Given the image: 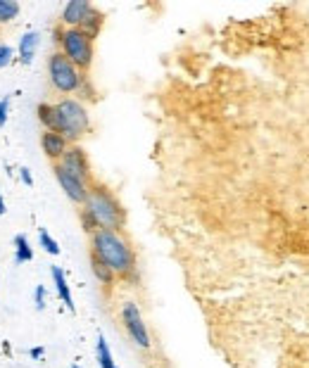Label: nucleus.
Masks as SVG:
<instances>
[{
  "label": "nucleus",
  "mask_w": 309,
  "mask_h": 368,
  "mask_svg": "<svg viewBox=\"0 0 309 368\" xmlns=\"http://www.w3.org/2000/svg\"><path fill=\"white\" fill-rule=\"evenodd\" d=\"M46 307V288H43V285H39V288H36V309H43Z\"/></svg>",
  "instance_id": "4be33fe9"
},
{
  "label": "nucleus",
  "mask_w": 309,
  "mask_h": 368,
  "mask_svg": "<svg viewBox=\"0 0 309 368\" xmlns=\"http://www.w3.org/2000/svg\"><path fill=\"white\" fill-rule=\"evenodd\" d=\"M55 43H58L60 53L77 67L79 72L88 74L93 65V55H96V41L81 29H67L58 24L55 27Z\"/></svg>",
  "instance_id": "20e7f679"
},
{
  "label": "nucleus",
  "mask_w": 309,
  "mask_h": 368,
  "mask_svg": "<svg viewBox=\"0 0 309 368\" xmlns=\"http://www.w3.org/2000/svg\"><path fill=\"white\" fill-rule=\"evenodd\" d=\"M53 173H55V178H58L60 188L65 190V195L72 199L77 207H84V202L88 197V183H84V180L77 176H72L62 164H53Z\"/></svg>",
  "instance_id": "0eeeda50"
},
{
  "label": "nucleus",
  "mask_w": 309,
  "mask_h": 368,
  "mask_svg": "<svg viewBox=\"0 0 309 368\" xmlns=\"http://www.w3.org/2000/svg\"><path fill=\"white\" fill-rule=\"evenodd\" d=\"M41 43V34L39 31H27V34L20 39V48H17V60L22 62V65H31L36 58V48H39Z\"/></svg>",
  "instance_id": "9b49d317"
},
{
  "label": "nucleus",
  "mask_w": 309,
  "mask_h": 368,
  "mask_svg": "<svg viewBox=\"0 0 309 368\" xmlns=\"http://www.w3.org/2000/svg\"><path fill=\"white\" fill-rule=\"evenodd\" d=\"M81 214H86L96 228L124 230L126 226L124 204L119 202V197L105 183H98V180H93L88 185V197L84 207H81Z\"/></svg>",
  "instance_id": "f03ea898"
},
{
  "label": "nucleus",
  "mask_w": 309,
  "mask_h": 368,
  "mask_svg": "<svg viewBox=\"0 0 309 368\" xmlns=\"http://www.w3.org/2000/svg\"><path fill=\"white\" fill-rule=\"evenodd\" d=\"M36 114H39V121L43 124V131H53V121H55L53 103H39V107H36Z\"/></svg>",
  "instance_id": "a211bd4d"
},
{
  "label": "nucleus",
  "mask_w": 309,
  "mask_h": 368,
  "mask_svg": "<svg viewBox=\"0 0 309 368\" xmlns=\"http://www.w3.org/2000/svg\"><path fill=\"white\" fill-rule=\"evenodd\" d=\"M103 24H105V15L96 8L91 15H88V20L81 24V31H86V34L91 36L93 41H96L100 36V31H103Z\"/></svg>",
  "instance_id": "4468645a"
},
{
  "label": "nucleus",
  "mask_w": 309,
  "mask_h": 368,
  "mask_svg": "<svg viewBox=\"0 0 309 368\" xmlns=\"http://www.w3.org/2000/svg\"><path fill=\"white\" fill-rule=\"evenodd\" d=\"M20 176H22V180L27 185H34V178H31V171L27 169V166H24V169H20Z\"/></svg>",
  "instance_id": "5701e85b"
},
{
  "label": "nucleus",
  "mask_w": 309,
  "mask_h": 368,
  "mask_svg": "<svg viewBox=\"0 0 309 368\" xmlns=\"http://www.w3.org/2000/svg\"><path fill=\"white\" fill-rule=\"evenodd\" d=\"M53 110H55L53 133H60L62 138H67L69 145H77L91 131V117H88V110L81 100L62 98L58 103H53Z\"/></svg>",
  "instance_id": "7ed1b4c3"
},
{
  "label": "nucleus",
  "mask_w": 309,
  "mask_h": 368,
  "mask_svg": "<svg viewBox=\"0 0 309 368\" xmlns=\"http://www.w3.org/2000/svg\"><path fill=\"white\" fill-rule=\"evenodd\" d=\"M88 238H91V254H96L105 266H110V271L117 278L129 280L131 276H136V249L124 230L98 228Z\"/></svg>",
  "instance_id": "f257e3e1"
},
{
  "label": "nucleus",
  "mask_w": 309,
  "mask_h": 368,
  "mask_svg": "<svg viewBox=\"0 0 309 368\" xmlns=\"http://www.w3.org/2000/svg\"><path fill=\"white\" fill-rule=\"evenodd\" d=\"M48 81L53 91L62 93V96H74V93H84L88 88V77L79 72L60 50L50 53L48 58Z\"/></svg>",
  "instance_id": "39448f33"
},
{
  "label": "nucleus",
  "mask_w": 309,
  "mask_h": 368,
  "mask_svg": "<svg viewBox=\"0 0 309 368\" xmlns=\"http://www.w3.org/2000/svg\"><path fill=\"white\" fill-rule=\"evenodd\" d=\"M39 242H41V247L46 249L48 254H53V257H58V254H60V245H58V240H55L46 228H41V230H39Z\"/></svg>",
  "instance_id": "6ab92c4d"
},
{
  "label": "nucleus",
  "mask_w": 309,
  "mask_h": 368,
  "mask_svg": "<svg viewBox=\"0 0 309 368\" xmlns=\"http://www.w3.org/2000/svg\"><path fill=\"white\" fill-rule=\"evenodd\" d=\"M15 62V50H12L8 43H0V70L10 67Z\"/></svg>",
  "instance_id": "aec40b11"
},
{
  "label": "nucleus",
  "mask_w": 309,
  "mask_h": 368,
  "mask_svg": "<svg viewBox=\"0 0 309 368\" xmlns=\"http://www.w3.org/2000/svg\"><path fill=\"white\" fill-rule=\"evenodd\" d=\"M41 147H43V152H46V157L53 162V164H58L69 150V140L62 138L60 133H53V131H43L41 133Z\"/></svg>",
  "instance_id": "9d476101"
},
{
  "label": "nucleus",
  "mask_w": 309,
  "mask_h": 368,
  "mask_svg": "<svg viewBox=\"0 0 309 368\" xmlns=\"http://www.w3.org/2000/svg\"><path fill=\"white\" fill-rule=\"evenodd\" d=\"M8 114H10V98L0 100V129L8 124Z\"/></svg>",
  "instance_id": "412c9836"
},
{
  "label": "nucleus",
  "mask_w": 309,
  "mask_h": 368,
  "mask_svg": "<svg viewBox=\"0 0 309 368\" xmlns=\"http://www.w3.org/2000/svg\"><path fill=\"white\" fill-rule=\"evenodd\" d=\"M31 357H34V359H41V357H43V347L31 349Z\"/></svg>",
  "instance_id": "b1692460"
},
{
  "label": "nucleus",
  "mask_w": 309,
  "mask_h": 368,
  "mask_svg": "<svg viewBox=\"0 0 309 368\" xmlns=\"http://www.w3.org/2000/svg\"><path fill=\"white\" fill-rule=\"evenodd\" d=\"M74 368H81V366H74Z\"/></svg>",
  "instance_id": "a878e982"
},
{
  "label": "nucleus",
  "mask_w": 309,
  "mask_h": 368,
  "mask_svg": "<svg viewBox=\"0 0 309 368\" xmlns=\"http://www.w3.org/2000/svg\"><path fill=\"white\" fill-rule=\"evenodd\" d=\"M8 211V204H5V199H3V192H0V216Z\"/></svg>",
  "instance_id": "393cba45"
},
{
  "label": "nucleus",
  "mask_w": 309,
  "mask_h": 368,
  "mask_svg": "<svg viewBox=\"0 0 309 368\" xmlns=\"http://www.w3.org/2000/svg\"><path fill=\"white\" fill-rule=\"evenodd\" d=\"M96 10V5H91L88 0H72L65 5L60 15V24L67 29H81V24L88 20V15Z\"/></svg>",
  "instance_id": "1a4fd4ad"
},
{
  "label": "nucleus",
  "mask_w": 309,
  "mask_h": 368,
  "mask_svg": "<svg viewBox=\"0 0 309 368\" xmlns=\"http://www.w3.org/2000/svg\"><path fill=\"white\" fill-rule=\"evenodd\" d=\"M122 323H124V330L129 333V338L134 340L136 347H141V349H150V347H153V340H150L148 326H145L143 314H141V309H138L136 302H124V307H122Z\"/></svg>",
  "instance_id": "423d86ee"
},
{
  "label": "nucleus",
  "mask_w": 309,
  "mask_h": 368,
  "mask_svg": "<svg viewBox=\"0 0 309 368\" xmlns=\"http://www.w3.org/2000/svg\"><path fill=\"white\" fill-rule=\"evenodd\" d=\"M50 276H53V283H55V288H58V295L62 302H65V307L69 311H74V299H72V290H69V285H67L65 271H62L60 266H53V269H50Z\"/></svg>",
  "instance_id": "ddd939ff"
},
{
  "label": "nucleus",
  "mask_w": 309,
  "mask_h": 368,
  "mask_svg": "<svg viewBox=\"0 0 309 368\" xmlns=\"http://www.w3.org/2000/svg\"><path fill=\"white\" fill-rule=\"evenodd\" d=\"M34 259V249H31L27 235H15V261L17 264H27Z\"/></svg>",
  "instance_id": "2eb2a0df"
},
{
  "label": "nucleus",
  "mask_w": 309,
  "mask_h": 368,
  "mask_svg": "<svg viewBox=\"0 0 309 368\" xmlns=\"http://www.w3.org/2000/svg\"><path fill=\"white\" fill-rule=\"evenodd\" d=\"M58 164H62L65 169L72 173V176L81 178L84 183L91 185L93 183V173H91V162H88V155L84 152V147L79 145H69V150L65 152Z\"/></svg>",
  "instance_id": "6e6552de"
},
{
  "label": "nucleus",
  "mask_w": 309,
  "mask_h": 368,
  "mask_svg": "<svg viewBox=\"0 0 309 368\" xmlns=\"http://www.w3.org/2000/svg\"><path fill=\"white\" fill-rule=\"evenodd\" d=\"M88 259H91V271H93V276H96V280H98L100 285H103L105 290H110L112 285H115L117 276L110 271V266H105L103 261H100V259L96 257V254L88 252Z\"/></svg>",
  "instance_id": "f8f14e48"
},
{
  "label": "nucleus",
  "mask_w": 309,
  "mask_h": 368,
  "mask_svg": "<svg viewBox=\"0 0 309 368\" xmlns=\"http://www.w3.org/2000/svg\"><path fill=\"white\" fill-rule=\"evenodd\" d=\"M96 354H98V364H100V368H117L115 359H112V352H110V347H107V342H105L103 335H98Z\"/></svg>",
  "instance_id": "f3484780"
},
{
  "label": "nucleus",
  "mask_w": 309,
  "mask_h": 368,
  "mask_svg": "<svg viewBox=\"0 0 309 368\" xmlns=\"http://www.w3.org/2000/svg\"><path fill=\"white\" fill-rule=\"evenodd\" d=\"M20 3L17 0H0V24H10L20 17Z\"/></svg>",
  "instance_id": "dca6fc26"
}]
</instances>
